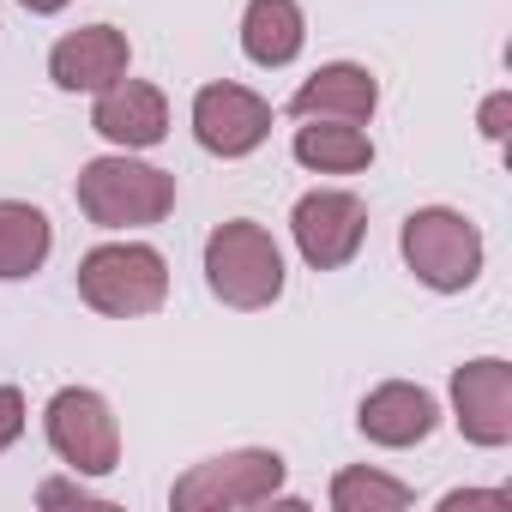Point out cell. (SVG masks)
I'll list each match as a JSON object with an SVG mask.
<instances>
[{
  "instance_id": "19",
  "label": "cell",
  "mask_w": 512,
  "mask_h": 512,
  "mask_svg": "<svg viewBox=\"0 0 512 512\" xmlns=\"http://www.w3.org/2000/svg\"><path fill=\"white\" fill-rule=\"evenodd\" d=\"M37 500L43 506H103V494H91L85 482H43Z\"/></svg>"
},
{
  "instance_id": "16",
  "label": "cell",
  "mask_w": 512,
  "mask_h": 512,
  "mask_svg": "<svg viewBox=\"0 0 512 512\" xmlns=\"http://www.w3.org/2000/svg\"><path fill=\"white\" fill-rule=\"evenodd\" d=\"M49 247H55V229H49V217L37 205L0 199V284H19V278L43 272Z\"/></svg>"
},
{
  "instance_id": "17",
  "label": "cell",
  "mask_w": 512,
  "mask_h": 512,
  "mask_svg": "<svg viewBox=\"0 0 512 512\" xmlns=\"http://www.w3.org/2000/svg\"><path fill=\"white\" fill-rule=\"evenodd\" d=\"M416 494L398 482V476H386V470H368V464H344L338 476H332V506L338 512H398V506H410Z\"/></svg>"
},
{
  "instance_id": "2",
  "label": "cell",
  "mask_w": 512,
  "mask_h": 512,
  "mask_svg": "<svg viewBox=\"0 0 512 512\" xmlns=\"http://www.w3.org/2000/svg\"><path fill=\"white\" fill-rule=\"evenodd\" d=\"M205 284L223 308L260 314L284 296V253L260 223L229 217L205 235Z\"/></svg>"
},
{
  "instance_id": "20",
  "label": "cell",
  "mask_w": 512,
  "mask_h": 512,
  "mask_svg": "<svg viewBox=\"0 0 512 512\" xmlns=\"http://www.w3.org/2000/svg\"><path fill=\"white\" fill-rule=\"evenodd\" d=\"M506 121H512V97H506V91H494V97L482 103V139H494V145H500V139H506Z\"/></svg>"
},
{
  "instance_id": "4",
  "label": "cell",
  "mask_w": 512,
  "mask_h": 512,
  "mask_svg": "<svg viewBox=\"0 0 512 512\" xmlns=\"http://www.w3.org/2000/svg\"><path fill=\"white\" fill-rule=\"evenodd\" d=\"M79 296L109 314V320H139L157 314L169 296V266L145 241H103L79 260Z\"/></svg>"
},
{
  "instance_id": "6",
  "label": "cell",
  "mask_w": 512,
  "mask_h": 512,
  "mask_svg": "<svg viewBox=\"0 0 512 512\" xmlns=\"http://www.w3.org/2000/svg\"><path fill=\"white\" fill-rule=\"evenodd\" d=\"M43 428H49L55 458L73 476H109L121 464V422H115L109 398L91 386H61L43 410Z\"/></svg>"
},
{
  "instance_id": "14",
  "label": "cell",
  "mask_w": 512,
  "mask_h": 512,
  "mask_svg": "<svg viewBox=\"0 0 512 512\" xmlns=\"http://www.w3.org/2000/svg\"><path fill=\"white\" fill-rule=\"evenodd\" d=\"M308 43V19L296 0H247L241 13V49L253 67H290Z\"/></svg>"
},
{
  "instance_id": "3",
  "label": "cell",
  "mask_w": 512,
  "mask_h": 512,
  "mask_svg": "<svg viewBox=\"0 0 512 512\" xmlns=\"http://www.w3.org/2000/svg\"><path fill=\"white\" fill-rule=\"evenodd\" d=\"M398 247H404V266L440 296H458L482 278V229L452 205L410 211L398 229Z\"/></svg>"
},
{
  "instance_id": "21",
  "label": "cell",
  "mask_w": 512,
  "mask_h": 512,
  "mask_svg": "<svg viewBox=\"0 0 512 512\" xmlns=\"http://www.w3.org/2000/svg\"><path fill=\"white\" fill-rule=\"evenodd\" d=\"M440 506H446V512H458V506H512V494H500V488H494V494H482V488H458V494H446Z\"/></svg>"
},
{
  "instance_id": "7",
  "label": "cell",
  "mask_w": 512,
  "mask_h": 512,
  "mask_svg": "<svg viewBox=\"0 0 512 512\" xmlns=\"http://www.w3.org/2000/svg\"><path fill=\"white\" fill-rule=\"evenodd\" d=\"M290 229H296V247H302V260L314 272H338L368 241V205L356 193H344V187H314V193L296 199Z\"/></svg>"
},
{
  "instance_id": "9",
  "label": "cell",
  "mask_w": 512,
  "mask_h": 512,
  "mask_svg": "<svg viewBox=\"0 0 512 512\" xmlns=\"http://www.w3.org/2000/svg\"><path fill=\"white\" fill-rule=\"evenodd\" d=\"M452 422L470 446H506L512 440V368L500 356L464 362L452 374Z\"/></svg>"
},
{
  "instance_id": "5",
  "label": "cell",
  "mask_w": 512,
  "mask_h": 512,
  "mask_svg": "<svg viewBox=\"0 0 512 512\" xmlns=\"http://www.w3.org/2000/svg\"><path fill=\"white\" fill-rule=\"evenodd\" d=\"M284 488V458L266 446H241V452H217L205 464H193L175 488L169 506L175 512H235V506H266Z\"/></svg>"
},
{
  "instance_id": "1",
  "label": "cell",
  "mask_w": 512,
  "mask_h": 512,
  "mask_svg": "<svg viewBox=\"0 0 512 512\" xmlns=\"http://www.w3.org/2000/svg\"><path fill=\"white\" fill-rule=\"evenodd\" d=\"M73 199L97 229H145V223H163L175 211V175L157 163H139L133 151L91 157L79 169Z\"/></svg>"
},
{
  "instance_id": "13",
  "label": "cell",
  "mask_w": 512,
  "mask_h": 512,
  "mask_svg": "<svg viewBox=\"0 0 512 512\" xmlns=\"http://www.w3.org/2000/svg\"><path fill=\"white\" fill-rule=\"evenodd\" d=\"M380 109V85H374V73L368 67H356V61H332V67H320L314 79H302V91L290 97V115H320V121H368Z\"/></svg>"
},
{
  "instance_id": "11",
  "label": "cell",
  "mask_w": 512,
  "mask_h": 512,
  "mask_svg": "<svg viewBox=\"0 0 512 512\" xmlns=\"http://www.w3.org/2000/svg\"><path fill=\"white\" fill-rule=\"evenodd\" d=\"M91 127H97L109 145H121V151H151V145H163V133H169V103H163V91L145 85V79H115L109 91H97Z\"/></svg>"
},
{
  "instance_id": "8",
  "label": "cell",
  "mask_w": 512,
  "mask_h": 512,
  "mask_svg": "<svg viewBox=\"0 0 512 512\" xmlns=\"http://www.w3.org/2000/svg\"><path fill=\"white\" fill-rule=\"evenodd\" d=\"M266 133H272V103L253 97L247 85L217 79L193 97V139L211 157H247L266 145Z\"/></svg>"
},
{
  "instance_id": "22",
  "label": "cell",
  "mask_w": 512,
  "mask_h": 512,
  "mask_svg": "<svg viewBox=\"0 0 512 512\" xmlns=\"http://www.w3.org/2000/svg\"><path fill=\"white\" fill-rule=\"evenodd\" d=\"M19 7H25V13H61L67 0H19Z\"/></svg>"
},
{
  "instance_id": "15",
  "label": "cell",
  "mask_w": 512,
  "mask_h": 512,
  "mask_svg": "<svg viewBox=\"0 0 512 512\" xmlns=\"http://www.w3.org/2000/svg\"><path fill=\"white\" fill-rule=\"evenodd\" d=\"M290 151L314 175H362L374 163V139L362 133V121H320V115H308V127H296Z\"/></svg>"
},
{
  "instance_id": "12",
  "label": "cell",
  "mask_w": 512,
  "mask_h": 512,
  "mask_svg": "<svg viewBox=\"0 0 512 512\" xmlns=\"http://www.w3.org/2000/svg\"><path fill=\"white\" fill-rule=\"evenodd\" d=\"M356 428L374 440V446H422L434 428H440V404H434V392H422V386H410V380H386V386H374L368 398H362V410H356Z\"/></svg>"
},
{
  "instance_id": "10",
  "label": "cell",
  "mask_w": 512,
  "mask_h": 512,
  "mask_svg": "<svg viewBox=\"0 0 512 512\" xmlns=\"http://www.w3.org/2000/svg\"><path fill=\"white\" fill-rule=\"evenodd\" d=\"M127 31L115 25H85V31H67L55 49H49V79L61 91H109L115 79H127Z\"/></svg>"
},
{
  "instance_id": "18",
  "label": "cell",
  "mask_w": 512,
  "mask_h": 512,
  "mask_svg": "<svg viewBox=\"0 0 512 512\" xmlns=\"http://www.w3.org/2000/svg\"><path fill=\"white\" fill-rule=\"evenodd\" d=\"M25 434V392L19 386H0V452Z\"/></svg>"
}]
</instances>
